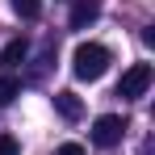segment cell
I'll use <instances>...</instances> for the list:
<instances>
[{
  "mask_svg": "<svg viewBox=\"0 0 155 155\" xmlns=\"http://www.w3.org/2000/svg\"><path fill=\"white\" fill-rule=\"evenodd\" d=\"M71 71H76L80 80H101L105 71H109V46H101V42H80L76 54H71Z\"/></svg>",
  "mask_w": 155,
  "mask_h": 155,
  "instance_id": "1",
  "label": "cell"
},
{
  "mask_svg": "<svg viewBox=\"0 0 155 155\" xmlns=\"http://www.w3.org/2000/svg\"><path fill=\"white\" fill-rule=\"evenodd\" d=\"M59 155H84V147H80V143H63V147H59Z\"/></svg>",
  "mask_w": 155,
  "mask_h": 155,
  "instance_id": "10",
  "label": "cell"
},
{
  "mask_svg": "<svg viewBox=\"0 0 155 155\" xmlns=\"http://www.w3.org/2000/svg\"><path fill=\"white\" fill-rule=\"evenodd\" d=\"M147 88H151V63H130L117 80V97H126V101L147 97Z\"/></svg>",
  "mask_w": 155,
  "mask_h": 155,
  "instance_id": "2",
  "label": "cell"
},
{
  "mask_svg": "<svg viewBox=\"0 0 155 155\" xmlns=\"http://www.w3.org/2000/svg\"><path fill=\"white\" fill-rule=\"evenodd\" d=\"M54 109H59V117H63V122H80L84 101H80L71 88H63V92H54Z\"/></svg>",
  "mask_w": 155,
  "mask_h": 155,
  "instance_id": "4",
  "label": "cell"
},
{
  "mask_svg": "<svg viewBox=\"0 0 155 155\" xmlns=\"http://www.w3.org/2000/svg\"><path fill=\"white\" fill-rule=\"evenodd\" d=\"M122 134H126V122H122L117 113H105V117L92 122V143H97V147H117Z\"/></svg>",
  "mask_w": 155,
  "mask_h": 155,
  "instance_id": "3",
  "label": "cell"
},
{
  "mask_svg": "<svg viewBox=\"0 0 155 155\" xmlns=\"http://www.w3.org/2000/svg\"><path fill=\"white\" fill-rule=\"evenodd\" d=\"M13 4V13L21 17V21H34V17H42V0H8Z\"/></svg>",
  "mask_w": 155,
  "mask_h": 155,
  "instance_id": "7",
  "label": "cell"
},
{
  "mask_svg": "<svg viewBox=\"0 0 155 155\" xmlns=\"http://www.w3.org/2000/svg\"><path fill=\"white\" fill-rule=\"evenodd\" d=\"M0 155H21V143L13 134H0Z\"/></svg>",
  "mask_w": 155,
  "mask_h": 155,
  "instance_id": "9",
  "label": "cell"
},
{
  "mask_svg": "<svg viewBox=\"0 0 155 155\" xmlns=\"http://www.w3.org/2000/svg\"><path fill=\"white\" fill-rule=\"evenodd\" d=\"M97 17H101V4H97V0H76V4H71V29L92 25Z\"/></svg>",
  "mask_w": 155,
  "mask_h": 155,
  "instance_id": "5",
  "label": "cell"
},
{
  "mask_svg": "<svg viewBox=\"0 0 155 155\" xmlns=\"http://www.w3.org/2000/svg\"><path fill=\"white\" fill-rule=\"evenodd\" d=\"M25 54H29V42H25V38H13V42L0 51V71H8V67L25 63Z\"/></svg>",
  "mask_w": 155,
  "mask_h": 155,
  "instance_id": "6",
  "label": "cell"
},
{
  "mask_svg": "<svg viewBox=\"0 0 155 155\" xmlns=\"http://www.w3.org/2000/svg\"><path fill=\"white\" fill-rule=\"evenodd\" d=\"M21 97V80L17 76H0V105H13Z\"/></svg>",
  "mask_w": 155,
  "mask_h": 155,
  "instance_id": "8",
  "label": "cell"
}]
</instances>
